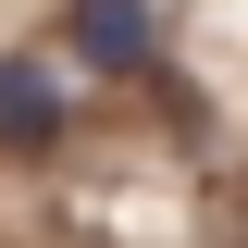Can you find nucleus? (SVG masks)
<instances>
[{
	"label": "nucleus",
	"mask_w": 248,
	"mask_h": 248,
	"mask_svg": "<svg viewBox=\"0 0 248 248\" xmlns=\"http://www.w3.org/2000/svg\"><path fill=\"white\" fill-rule=\"evenodd\" d=\"M0 149H13V161L62 149V87L37 75V62H0Z\"/></svg>",
	"instance_id": "2"
},
{
	"label": "nucleus",
	"mask_w": 248,
	"mask_h": 248,
	"mask_svg": "<svg viewBox=\"0 0 248 248\" xmlns=\"http://www.w3.org/2000/svg\"><path fill=\"white\" fill-rule=\"evenodd\" d=\"M62 37L87 75H137L149 62V0H62Z\"/></svg>",
	"instance_id": "1"
}]
</instances>
